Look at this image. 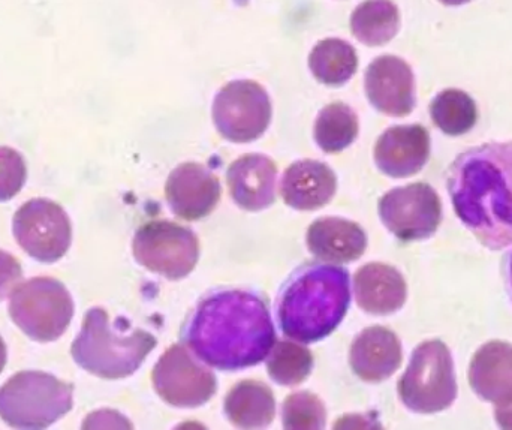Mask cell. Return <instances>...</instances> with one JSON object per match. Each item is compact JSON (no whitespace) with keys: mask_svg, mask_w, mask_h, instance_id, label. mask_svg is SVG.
Here are the masks:
<instances>
[{"mask_svg":"<svg viewBox=\"0 0 512 430\" xmlns=\"http://www.w3.org/2000/svg\"><path fill=\"white\" fill-rule=\"evenodd\" d=\"M9 317L33 341L53 342L71 324L74 302L62 282L51 278L29 279L12 291Z\"/></svg>","mask_w":512,"mask_h":430,"instance_id":"52a82bcc","label":"cell"},{"mask_svg":"<svg viewBox=\"0 0 512 430\" xmlns=\"http://www.w3.org/2000/svg\"><path fill=\"white\" fill-rule=\"evenodd\" d=\"M156 393L171 407L198 408L215 396L218 381L209 368L198 362L185 344L165 351L153 369Z\"/></svg>","mask_w":512,"mask_h":430,"instance_id":"8fae6325","label":"cell"},{"mask_svg":"<svg viewBox=\"0 0 512 430\" xmlns=\"http://www.w3.org/2000/svg\"><path fill=\"white\" fill-rule=\"evenodd\" d=\"M357 305L367 314L390 315L405 305L408 288L402 273L388 264L370 263L354 276Z\"/></svg>","mask_w":512,"mask_h":430,"instance_id":"44dd1931","label":"cell"},{"mask_svg":"<svg viewBox=\"0 0 512 430\" xmlns=\"http://www.w3.org/2000/svg\"><path fill=\"white\" fill-rule=\"evenodd\" d=\"M325 420H327V411L324 404L313 393H294L283 402L282 422L285 429H324Z\"/></svg>","mask_w":512,"mask_h":430,"instance_id":"83f0119b","label":"cell"},{"mask_svg":"<svg viewBox=\"0 0 512 430\" xmlns=\"http://www.w3.org/2000/svg\"><path fill=\"white\" fill-rule=\"evenodd\" d=\"M313 369V356L303 345L280 341L273 345L267 359L271 380L280 386H298L309 378Z\"/></svg>","mask_w":512,"mask_h":430,"instance_id":"4316f807","label":"cell"},{"mask_svg":"<svg viewBox=\"0 0 512 430\" xmlns=\"http://www.w3.org/2000/svg\"><path fill=\"white\" fill-rule=\"evenodd\" d=\"M224 408L228 420L239 428H265L276 416V399L264 383L242 381L228 392Z\"/></svg>","mask_w":512,"mask_h":430,"instance_id":"7402d4cb","label":"cell"},{"mask_svg":"<svg viewBox=\"0 0 512 430\" xmlns=\"http://www.w3.org/2000/svg\"><path fill=\"white\" fill-rule=\"evenodd\" d=\"M26 177L23 156L11 147H0V203L14 198L26 183Z\"/></svg>","mask_w":512,"mask_h":430,"instance_id":"f1b7e54d","label":"cell"},{"mask_svg":"<svg viewBox=\"0 0 512 430\" xmlns=\"http://www.w3.org/2000/svg\"><path fill=\"white\" fill-rule=\"evenodd\" d=\"M429 156L430 135L421 125L393 126L376 141V167L394 179L420 173Z\"/></svg>","mask_w":512,"mask_h":430,"instance_id":"9a60e30c","label":"cell"},{"mask_svg":"<svg viewBox=\"0 0 512 430\" xmlns=\"http://www.w3.org/2000/svg\"><path fill=\"white\" fill-rule=\"evenodd\" d=\"M309 68L319 83L342 86L357 72V51L343 39H322L310 53Z\"/></svg>","mask_w":512,"mask_h":430,"instance_id":"cb8c5ba5","label":"cell"},{"mask_svg":"<svg viewBox=\"0 0 512 430\" xmlns=\"http://www.w3.org/2000/svg\"><path fill=\"white\" fill-rule=\"evenodd\" d=\"M439 2H442L444 5L448 6H459L465 5V3L471 2V0H439Z\"/></svg>","mask_w":512,"mask_h":430,"instance_id":"d6a6232c","label":"cell"},{"mask_svg":"<svg viewBox=\"0 0 512 430\" xmlns=\"http://www.w3.org/2000/svg\"><path fill=\"white\" fill-rule=\"evenodd\" d=\"M156 344L152 333L132 329L123 318L111 324L105 309L92 308L72 344L71 354L75 363L89 374L105 380H122L141 368Z\"/></svg>","mask_w":512,"mask_h":430,"instance_id":"277c9868","label":"cell"},{"mask_svg":"<svg viewBox=\"0 0 512 430\" xmlns=\"http://www.w3.org/2000/svg\"><path fill=\"white\" fill-rule=\"evenodd\" d=\"M182 339L201 362L230 372L267 359L276 333L270 311L258 294L218 290L204 297L189 315Z\"/></svg>","mask_w":512,"mask_h":430,"instance_id":"6da1fadb","label":"cell"},{"mask_svg":"<svg viewBox=\"0 0 512 430\" xmlns=\"http://www.w3.org/2000/svg\"><path fill=\"white\" fill-rule=\"evenodd\" d=\"M469 384L478 398L508 408L512 405V345L492 341L475 353L469 368Z\"/></svg>","mask_w":512,"mask_h":430,"instance_id":"2e32d148","label":"cell"},{"mask_svg":"<svg viewBox=\"0 0 512 430\" xmlns=\"http://www.w3.org/2000/svg\"><path fill=\"white\" fill-rule=\"evenodd\" d=\"M132 251L138 264L170 281L191 275L200 258V242L194 231L176 222L152 221L141 225Z\"/></svg>","mask_w":512,"mask_h":430,"instance_id":"ba28073f","label":"cell"},{"mask_svg":"<svg viewBox=\"0 0 512 430\" xmlns=\"http://www.w3.org/2000/svg\"><path fill=\"white\" fill-rule=\"evenodd\" d=\"M276 164L264 155H246L227 171L231 197L249 212L267 209L276 201Z\"/></svg>","mask_w":512,"mask_h":430,"instance_id":"ac0fdd59","label":"cell"},{"mask_svg":"<svg viewBox=\"0 0 512 430\" xmlns=\"http://www.w3.org/2000/svg\"><path fill=\"white\" fill-rule=\"evenodd\" d=\"M23 276L20 263L17 258L8 252L0 251V300L5 299Z\"/></svg>","mask_w":512,"mask_h":430,"instance_id":"f546056e","label":"cell"},{"mask_svg":"<svg viewBox=\"0 0 512 430\" xmlns=\"http://www.w3.org/2000/svg\"><path fill=\"white\" fill-rule=\"evenodd\" d=\"M315 141L325 153H339L358 137V117L349 105L333 102L319 111L315 122Z\"/></svg>","mask_w":512,"mask_h":430,"instance_id":"d4e9b609","label":"cell"},{"mask_svg":"<svg viewBox=\"0 0 512 430\" xmlns=\"http://www.w3.org/2000/svg\"><path fill=\"white\" fill-rule=\"evenodd\" d=\"M218 177L197 162H185L174 168L165 185L170 209L185 221H200L209 216L221 200Z\"/></svg>","mask_w":512,"mask_h":430,"instance_id":"5bb4252c","label":"cell"},{"mask_svg":"<svg viewBox=\"0 0 512 430\" xmlns=\"http://www.w3.org/2000/svg\"><path fill=\"white\" fill-rule=\"evenodd\" d=\"M351 305V276L343 267L307 263L283 285L277 320L283 335L301 344L330 336Z\"/></svg>","mask_w":512,"mask_h":430,"instance_id":"3957f363","label":"cell"},{"mask_svg":"<svg viewBox=\"0 0 512 430\" xmlns=\"http://www.w3.org/2000/svg\"><path fill=\"white\" fill-rule=\"evenodd\" d=\"M12 228L20 248L39 263H56L71 246V221L62 206L47 198L23 204Z\"/></svg>","mask_w":512,"mask_h":430,"instance_id":"30bf717a","label":"cell"},{"mask_svg":"<svg viewBox=\"0 0 512 430\" xmlns=\"http://www.w3.org/2000/svg\"><path fill=\"white\" fill-rule=\"evenodd\" d=\"M447 188L456 215L481 245H512V143H487L460 153Z\"/></svg>","mask_w":512,"mask_h":430,"instance_id":"7a4b0ae2","label":"cell"},{"mask_svg":"<svg viewBox=\"0 0 512 430\" xmlns=\"http://www.w3.org/2000/svg\"><path fill=\"white\" fill-rule=\"evenodd\" d=\"M74 386L45 372H18L0 387V419L17 429H47L74 405Z\"/></svg>","mask_w":512,"mask_h":430,"instance_id":"5b68a950","label":"cell"},{"mask_svg":"<svg viewBox=\"0 0 512 430\" xmlns=\"http://www.w3.org/2000/svg\"><path fill=\"white\" fill-rule=\"evenodd\" d=\"M6 357H8V354H6V345L5 342H3V339L0 338V372L5 368Z\"/></svg>","mask_w":512,"mask_h":430,"instance_id":"1f68e13d","label":"cell"},{"mask_svg":"<svg viewBox=\"0 0 512 430\" xmlns=\"http://www.w3.org/2000/svg\"><path fill=\"white\" fill-rule=\"evenodd\" d=\"M271 120V102L261 84L252 80L228 83L213 102V122L222 137L233 143L258 140Z\"/></svg>","mask_w":512,"mask_h":430,"instance_id":"9c48e42d","label":"cell"},{"mask_svg":"<svg viewBox=\"0 0 512 430\" xmlns=\"http://www.w3.org/2000/svg\"><path fill=\"white\" fill-rule=\"evenodd\" d=\"M403 405L418 414L447 410L457 398L453 357L442 341L418 345L399 381Z\"/></svg>","mask_w":512,"mask_h":430,"instance_id":"8992f818","label":"cell"},{"mask_svg":"<svg viewBox=\"0 0 512 430\" xmlns=\"http://www.w3.org/2000/svg\"><path fill=\"white\" fill-rule=\"evenodd\" d=\"M496 420L502 429H512V405L508 408H496Z\"/></svg>","mask_w":512,"mask_h":430,"instance_id":"4dcf8cb0","label":"cell"},{"mask_svg":"<svg viewBox=\"0 0 512 430\" xmlns=\"http://www.w3.org/2000/svg\"><path fill=\"white\" fill-rule=\"evenodd\" d=\"M433 122L444 134L459 137L474 128L478 108L474 99L459 89L439 93L430 105Z\"/></svg>","mask_w":512,"mask_h":430,"instance_id":"484cf974","label":"cell"},{"mask_svg":"<svg viewBox=\"0 0 512 430\" xmlns=\"http://www.w3.org/2000/svg\"><path fill=\"white\" fill-rule=\"evenodd\" d=\"M378 210L382 224L403 242L429 239L442 221L441 198L427 183L393 189L379 200Z\"/></svg>","mask_w":512,"mask_h":430,"instance_id":"7c38bea8","label":"cell"},{"mask_svg":"<svg viewBox=\"0 0 512 430\" xmlns=\"http://www.w3.org/2000/svg\"><path fill=\"white\" fill-rule=\"evenodd\" d=\"M370 104L393 117H405L415 108V78L411 66L397 56H379L364 75Z\"/></svg>","mask_w":512,"mask_h":430,"instance_id":"4fadbf2b","label":"cell"},{"mask_svg":"<svg viewBox=\"0 0 512 430\" xmlns=\"http://www.w3.org/2000/svg\"><path fill=\"white\" fill-rule=\"evenodd\" d=\"M307 248L318 260L346 264L363 257L367 234L357 222L342 218H321L307 231Z\"/></svg>","mask_w":512,"mask_h":430,"instance_id":"ffe728a7","label":"cell"},{"mask_svg":"<svg viewBox=\"0 0 512 430\" xmlns=\"http://www.w3.org/2000/svg\"><path fill=\"white\" fill-rule=\"evenodd\" d=\"M508 278H510V287L512 291V254L510 257V263H508Z\"/></svg>","mask_w":512,"mask_h":430,"instance_id":"836d02e7","label":"cell"},{"mask_svg":"<svg viewBox=\"0 0 512 430\" xmlns=\"http://www.w3.org/2000/svg\"><path fill=\"white\" fill-rule=\"evenodd\" d=\"M337 177L324 162L304 159L286 168L280 194L286 206L297 210H316L333 200Z\"/></svg>","mask_w":512,"mask_h":430,"instance_id":"d6986e66","label":"cell"},{"mask_svg":"<svg viewBox=\"0 0 512 430\" xmlns=\"http://www.w3.org/2000/svg\"><path fill=\"white\" fill-rule=\"evenodd\" d=\"M402 344L396 333L385 327H369L352 342L349 365L366 383L388 380L402 365Z\"/></svg>","mask_w":512,"mask_h":430,"instance_id":"e0dca14e","label":"cell"},{"mask_svg":"<svg viewBox=\"0 0 512 430\" xmlns=\"http://www.w3.org/2000/svg\"><path fill=\"white\" fill-rule=\"evenodd\" d=\"M399 8L391 0H364L351 15V30L361 44L379 47L399 32Z\"/></svg>","mask_w":512,"mask_h":430,"instance_id":"603a6c76","label":"cell"}]
</instances>
